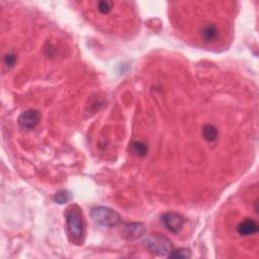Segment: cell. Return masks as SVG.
<instances>
[{"label": "cell", "instance_id": "obj_1", "mask_svg": "<svg viewBox=\"0 0 259 259\" xmlns=\"http://www.w3.org/2000/svg\"><path fill=\"white\" fill-rule=\"evenodd\" d=\"M65 220L69 234L75 242H82L85 234V224L82 213L77 206L69 207L65 213Z\"/></svg>", "mask_w": 259, "mask_h": 259}, {"label": "cell", "instance_id": "obj_2", "mask_svg": "<svg viewBox=\"0 0 259 259\" xmlns=\"http://www.w3.org/2000/svg\"><path fill=\"white\" fill-rule=\"evenodd\" d=\"M144 245L153 254L158 256H169L173 251L171 241L162 235H151L144 240Z\"/></svg>", "mask_w": 259, "mask_h": 259}, {"label": "cell", "instance_id": "obj_3", "mask_svg": "<svg viewBox=\"0 0 259 259\" xmlns=\"http://www.w3.org/2000/svg\"><path fill=\"white\" fill-rule=\"evenodd\" d=\"M91 218L103 227H113L120 223V216L115 210L107 207H97L91 210Z\"/></svg>", "mask_w": 259, "mask_h": 259}, {"label": "cell", "instance_id": "obj_4", "mask_svg": "<svg viewBox=\"0 0 259 259\" xmlns=\"http://www.w3.org/2000/svg\"><path fill=\"white\" fill-rule=\"evenodd\" d=\"M161 222L169 232L178 234L182 230L185 221L181 215L174 213V211H169L161 217Z\"/></svg>", "mask_w": 259, "mask_h": 259}, {"label": "cell", "instance_id": "obj_5", "mask_svg": "<svg viewBox=\"0 0 259 259\" xmlns=\"http://www.w3.org/2000/svg\"><path fill=\"white\" fill-rule=\"evenodd\" d=\"M41 121V114L36 109H28L23 111L18 117V125L20 129L31 131L34 130Z\"/></svg>", "mask_w": 259, "mask_h": 259}, {"label": "cell", "instance_id": "obj_6", "mask_svg": "<svg viewBox=\"0 0 259 259\" xmlns=\"http://www.w3.org/2000/svg\"><path fill=\"white\" fill-rule=\"evenodd\" d=\"M146 232V227L142 223H132L125 226L123 236L128 240H135L142 237Z\"/></svg>", "mask_w": 259, "mask_h": 259}, {"label": "cell", "instance_id": "obj_7", "mask_svg": "<svg viewBox=\"0 0 259 259\" xmlns=\"http://www.w3.org/2000/svg\"><path fill=\"white\" fill-rule=\"evenodd\" d=\"M200 36L206 43H213L219 38V29L215 23H205L200 29Z\"/></svg>", "mask_w": 259, "mask_h": 259}, {"label": "cell", "instance_id": "obj_8", "mask_svg": "<svg viewBox=\"0 0 259 259\" xmlns=\"http://www.w3.org/2000/svg\"><path fill=\"white\" fill-rule=\"evenodd\" d=\"M237 232L241 236H251L258 232V224L252 219H245L238 224Z\"/></svg>", "mask_w": 259, "mask_h": 259}, {"label": "cell", "instance_id": "obj_9", "mask_svg": "<svg viewBox=\"0 0 259 259\" xmlns=\"http://www.w3.org/2000/svg\"><path fill=\"white\" fill-rule=\"evenodd\" d=\"M203 137L207 141V142H209V143L215 142V141L219 137V133H218L217 128L214 127L213 125H206L203 128Z\"/></svg>", "mask_w": 259, "mask_h": 259}, {"label": "cell", "instance_id": "obj_10", "mask_svg": "<svg viewBox=\"0 0 259 259\" xmlns=\"http://www.w3.org/2000/svg\"><path fill=\"white\" fill-rule=\"evenodd\" d=\"M132 149L134 153L139 157H144L148 153V146L142 141H135L132 144Z\"/></svg>", "mask_w": 259, "mask_h": 259}, {"label": "cell", "instance_id": "obj_11", "mask_svg": "<svg viewBox=\"0 0 259 259\" xmlns=\"http://www.w3.org/2000/svg\"><path fill=\"white\" fill-rule=\"evenodd\" d=\"M98 11L103 15L109 14L114 6V3L111 1H107V0H103V1H98L97 3Z\"/></svg>", "mask_w": 259, "mask_h": 259}, {"label": "cell", "instance_id": "obj_12", "mask_svg": "<svg viewBox=\"0 0 259 259\" xmlns=\"http://www.w3.org/2000/svg\"><path fill=\"white\" fill-rule=\"evenodd\" d=\"M55 202L58 204H65L68 203L70 200H71V195H70L68 192L66 191H61L58 194H56L55 198H54Z\"/></svg>", "mask_w": 259, "mask_h": 259}, {"label": "cell", "instance_id": "obj_13", "mask_svg": "<svg viewBox=\"0 0 259 259\" xmlns=\"http://www.w3.org/2000/svg\"><path fill=\"white\" fill-rule=\"evenodd\" d=\"M192 256L191 251L188 249H179V250H173L169 257L173 258H190Z\"/></svg>", "mask_w": 259, "mask_h": 259}, {"label": "cell", "instance_id": "obj_14", "mask_svg": "<svg viewBox=\"0 0 259 259\" xmlns=\"http://www.w3.org/2000/svg\"><path fill=\"white\" fill-rule=\"evenodd\" d=\"M16 63V56L14 54H7L4 57V65L6 68H12Z\"/></svg>", "mask_w": 259, "mask_h": 259}]
</instances>
